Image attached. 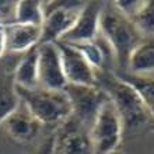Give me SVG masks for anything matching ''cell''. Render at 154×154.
<instances>
[{
  "instance_id": "obj_13",
  "label": "cell",
  "mask_w": 154,
  "mask_h": 154,
  "mask_svg": "<svg viewBox=\"0 0 154 154\" xmlns=\"http://www.w3.org/2000/svg\"><path fill=\"white\" fill-rule=\"evenodd\" d=\"M38 59L39 52L38 46L31 51L25 52L20 62L17 63L14 73H13V83L17 87L23 88H37L39 87V79H38Z\"/></svg>"
},
{
  "instance_id": "obj_23",
  "label": "cell",
  "mask_w": 154,
  "mask_h": 154,
  "mask_svg": "<svg viewBox=\"0 0 154 154\" xmlns=\"http://www.w3.org/2000/svg\"><path fill=\"white\" fill-rule=\"evenodd\" d=\"M108 154H125V153H123V151H122L121 149H116V150L111 151V153H108Z\"/></svg>"
},
{
  "instance_id": "obj_1",
  "label": "cell",
  "mask_w": 154,
  "mask_h": 154,
  "mask_svg": "<svg viewBox=\"0 0 154 154\" xmlns=\"http://www.w3.org/2000/svg\"><path fill=\"white\" fill-rule=\"evenodd\" d=\"M97 83L116 109L123 125V132L137 130L147 125L149 114L129 84L121 80L116 74L109 72L105 73L104 70H101V74H97Z\"/></svg>"
},
{
  "instance_id": "obj_14",
  "label": "cell",
  "mask_w": 154,
  "mask_h": 154,
  "mask_svg": "<svg viewBox=\"0 0 154 154\" xmlns=\"http://www.w3.org/2000/svg\"><path fill=\"white\" fill-rule=\"evenodd\" d=\"M116 76L134 90L149 116L154 121V77L137 76L132 73H118Z\"/></svg>"
},
{
  "instance_id": "obj_24",
  "label": "cell",
  "mask_w": 154,
  "mask_h": 154,
  "mask_svg": "<svg viewBox=\"0 0 154 154\" xmlns=\"http://www.w3.org/2000/svg\"><path fill=\"white\" fill-rule=\"evenodd\" d=\"M150 130H151V132H154V121L150 122Z\"/></svg>"
},
{
  "instance_id": "obj_8",
  "label": "cell",
  "mask_w": 154,
  "mask_h": 154,
  "mask_svg": "<svg viewBox=\"0 0 154 154\" xmlns=\"http://www.w3.org/2000/svg\"><path fill=\"white\" fill-rule=\"evenodd\" d=\"M38 79L39 85L46 90L63 91L67 81L62 69L60 53L56 44H41L38 45Z\"/></svg>"
},
{
  "instance_id": "obj_9",
  "label": "cell",
  "mask_w": 154,
  "mask_h": 154,
  "mask_svg": "<svg viewBox=\"0 0 154 154\" xmlns=\"http://www.w3.org/2000/svg\"><path fill=\"white\" fill-rule=\"evenodd\" d=\"M55 154H95L88 130L70 116L55 134Z\"/></svg>"
},
{
  "instance_id": "obj_4",
  "label": "cell",
  "mask_w": 154,
  "mask_h": 154,
  "mask_svg": "<svg viewBox=\"0 0 154 154\" xmlns=\"http://www.w3.org/2000/svg\"><path fill=\"white\" fill-rule=\"evenodd\" d=\"M123 125L112 102L108 101L100 108L93 125L88 130L90 139L93 143L95 154H108L119 149L122 136H123Z\"/></svg>"
},
{
  "instance_id": "obj_6",
  "label": "cell",
  "mask_w": 154,
  "mask_h": 154,
  "mask_svg": "<svg viewBox=\"0 0 154 154\" xmlns=\"http://www.w3.org/2000/svg\"><path fill=\"white\" fill-rule=\"evenodd\" d=\"M65 93L72 104V118H74L83 128L90 130L98 111L106 101L108 97L100 87L67 84Z\"/></svg>"
},
{
  "instance_id": "obj_21",
  "label": "cell",
  "mask_w": 154,
  "mask_h": 154,
  "mask_svg": "<svg viewBox=\"0 0 154 154\" xmlns=\"http://www.w3.org/2000/svg\"><path fill=\"white\" fill-rule=\"evenodd\" d=\"M35 154H55V136H51L41 144Z\"/></svg>"
},
{
  "instance_id": "obj_19",
  "label": "cell",
  "mask_w": 154,
  "mask_h": 154,
  "mask_svg": "<svg viewBox=\"0 0 154 154\" xmlns=\"http://www.w3.org/2000/svg\"><path fill=\"white\" fill-rule=\"evenodd\" d=\"M132 21L142 34H154V2H143Z\"/></svg>"
},
{
  "instance_id": "obj_22",
  "label": "cell",
  "mask_w": 154,
  "mask_h": 154,
  "mask_svg": "<svg viewBox=\"0 0 154 154\" xmlns=\"http://www.w3.org/2000/svg\"><path fill=\"white\" fill-rule=\"evenodd\" d=\"M6 52V39H4V25H0V59Z\"/></svg>"
},
{
  "instance_id": "obj_17",
  "label": "cell",
  "mask_w": 154,
  "mask_h": 154,
  "mask_svg": "<svg viewBox=\"0 0 154 154\" xmlns=\"http://www.w3.org/2000/svg\"><path fill=\"white\" fill-rule=\"evenodd\" d=\"M20 98L14 90V83L11 80L0 79V125H3L14 111L18 109Z\"/></svg>"
},
{
  "instance_id": "obj_18",
  "label": "cell",
  "mask_w": 154,
  "mask_h": 154,
  "mask_svg": "<svg viewBox=\"0 0 154 154\" xmlns=\"http://www.w3.org/2000/svg\"><path fill=\"white\" fill-rule=\"evenodd\" d=\"M83 55L85 60L90 63V66L94 70H104L105 65V52L95 41L90 42H81V44H70Z\"/></svg>"
},
{
  "instance_id": "obj_2",
  "label": "cell",
  "mask_w": 154,
  "mask_h": 154,
  "mask_svg": "<svg viewBox=\"0 0 154 154\" xmlns=\"http://www.w3.org/2000/svg\"><path fill=\"white\" fill-rule=\"evenodd\" d=\"M100 32L111 46L119 67L125 70L132 51L143 42V34L133 21L118 11L114 3L102 6Z\"/></svg>"
},
{
  "instance_id": "obj_20",
  "label": "cell",
  "mask_w": 154,
  "mask_h": 154,
  "mask_svg": "<svg viewBox=\"0 0 154 154\" xmlns=\"http://www.w3.org/2000/svg\"><path fill=\"white\" fill-rule=\"evenodd\" d=\"M17 2H0V21L4 25L11 24L14 20V8Z\"/></svg>"
},
{
  "instance_id": "obj_11",
  "label": "cell",
  "mask_w": 154,
  "mask_h": 154,
  "mask_svg": "<svg viewBox=\"0 0 154 154\" xmlns=\"http://www.w3.org/2000/svg\"><path fill=\"white\" fill-rule=\"evenodd\" d=\"M6 52L25 53L41 42V27L24 24H7L4 27Z\"/></svg>"
},
{
  "instance_id": "obj_7",
  "label": "cell",
  "mask_w": 154,
  "mask_h": 154,
  "mask_svg": "<svg viewBox=\"0 0 154 154\" xmlns=\"http://www.w3.org/2000/svg\"><path fill=\"white\" fill-rule=\"evenodd\" d=\"M55 44L60 53L62 69H63V74L67 84L97 87V72L90 66V63L73 45L62 42V41Z\"/></svg>"
},
{
  "instance_id": "obj_5",
  "label": "cell",
  "mask_w": 154,
  "mask_h": 154,
  "mask_svg": "<svg viewBox=\"0 0 154 154\" xmlns=\"http://www.w3.org/2000/svg\"><path fill=\"white\" fill-rule=\"evenodd\" d=\"M84 3L56 2L44 3V23L41 27V44H55L63 39L73 28L76 18Z\"/></svg>"
},
{
  "instance_id": "obj_16",
  "label": "cell",
  "mask_w": 154,
  "mask_h": 154,
  "mask_svg": "<svg viewBox=\"0 0 154 154\" xmlns=\"http://www.w3.org/2000/svg\"><path fill=\"white\" fill-rule=\"evenodd\" d=\"M45 14H44V3L42 2H17L14 8V20L13 23L24 25H34L42 27Z\"/></svg>"
},
{
  "instance_id": "obj_10",
  "label": "cell",
  "mask_w": 154,
  "mask_h": 154,
  "mask_svg": "<svg viewBox=\"0 0 154 154\" xmlns=\"http://www.w3.org/2000/svg\"><path fill=\"white\" fill-rule=\"evenodd\" d=\"M102 3L88 2L84 3L76 18L73 28L66 34L62 42L66 44H81L95 41L100 34V18H101Z\"/></svg>"
},
{
  "instance_id": "obj_15",
  "label": "cell",
  "mask_w": 154,
  "mask_h": 154,
  "mask_svg": "<svg viewBox=\"0 0 154 154\" xmlns=\"http://www.w3.org/2000/svg\"><path fill=\"white\" fill-rule=\"evenodd\" d=\"M126 69L137 76H147L154 72V39L143 41L132 51Z\"/></svg>"
},
{
  "instance_id": "obj_3",
  "label": "cell",
  "mask_w": 154,
  "mask_h": 154,
  "mask_svg": "<svg viewBox=\"0 0 154 154\" xmlns=\"http://www.w3.org/2000/svg\"><path fill=\"white\" fill-rule=\"evenodd\" d=\"M20 102L41 125H63L72 116V104L67 94L56 90L23 88L14 85Z\"/></svg>"
},
{
  "instance_id": "obj_12",
  "label": "cell",
  "mask_w": 154,
  "mask_h": 154,
  "mask_svg": "<svg viewBox=\"0 0 154 154\" xmlns=\"http://www.w3.org/2000/svg\"><path fill=\"white\" fill-rule=\"evenodd\" d=\"M41 126L42 125L25 108L14 111L3 123L6 133L18 143L32 142L39 133Z\"/></svg>"
}]
</instances>
